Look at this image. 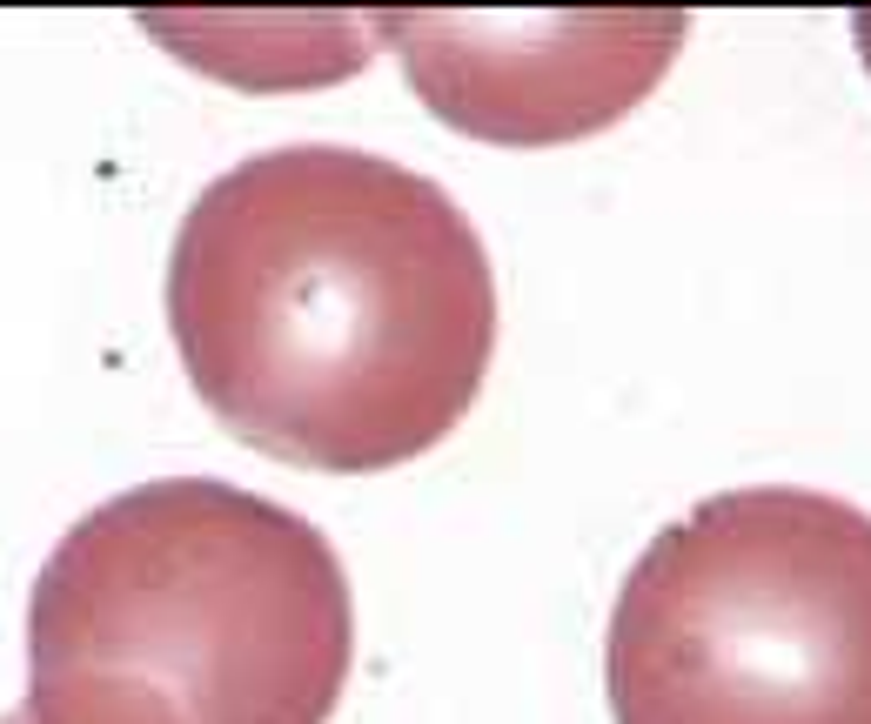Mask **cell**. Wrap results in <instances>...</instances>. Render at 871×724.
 <instances>
[{
    "mask_svg": "<svg viewBox=\"0 0 871 724\" xmlns=\"http://www.w3.org/2000/svg\"><path fill=\"white\" fill-rule=\"evenodd\" d=\"M168 329L201 403L302 470L443 443L496 349L483 235L443 181L295 141L201 188L168 255Z\"/></svg>",
    "mask_w": 871,
    "mask_h": 724,
    "instance_id": "cell-1",
    "label": "cell"
},
{
    "mask_svg": "<svg viewBox=\"0 0 871 724\" xmlns=\"http://www.w3.org/2000/svg\"><path fill=\"white\" fill-rule=\"evenodd\" d=\"M356 604L309 517L161 476L74 523L27 604L34 724H329Z\"/></svg>",
    "mask_w": 871,
    "mask_h": 724,
    "instance_id": "cell-2",
    "label": "cell"
},
{
    "mask_svg": "<svg viewBox=\"0 0 871 724\" xmlns=\"http://www.w3.org/2000/svg\"><path fill=\"white\" fill-rule=\"evenodd\" d=\"M603 684L617 724H871V517L758 483L630 564Z\"/></svg>",
    "mask_w": 871,
    "mask_h": 724,
    "instance_id": "cell-3",
    "label": "cell"
},
{
    "mask_svg": "<svg viewBox=\"0 0 871 724\" xmlns=\"http://www.w3.org/2000/svg\"><path fill=\"white\" fill-rule=\"evenodd\" d=\"M382 41L449 128L490 141H570L610 128L657 88L684 21H389Z\"/></svg>",
    "mask_w": 871,
    "mask_h": 724,
    "instance_id": "cell-4",
    "label": "cell"
},
{
    "mask_svg": "<svg viewBox=\"0 0 871 724\" xmlns=\"http://www.w3.org/2000/svg\"><path fill=\"white\" fill-rule=\"evenodd\" d=\"M851 34H858V54H865V68H871V14H858V21H851Z\"/></svg>",
    "mask_w": 871,
    "mask_h": 724,
    "instance_id": "cell-5",
    "label": "cell"
},
{
    "mask_svg": "<svg viewBox=\"0 0 871 724\" xmlns=\"http://www.w3.org/2000/svg\"><path fill=\"white\" fill-rule=\"evenodd\" d=\"M0 724H34V718H27V711H14V718H0Z\"/></svg>",
    "mask_w": 871,
    "mask_h": 724,
    "instance_id": "cell-6",
    "label": "cell"
}]
</instances>
